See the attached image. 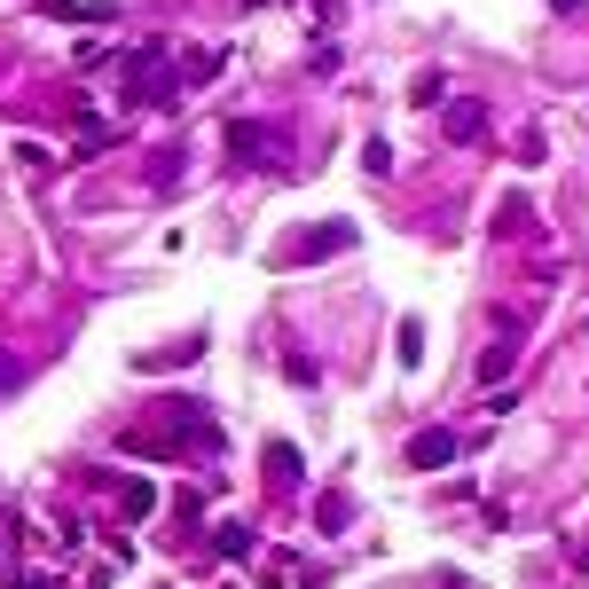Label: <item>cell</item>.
Returning <instances> with one entry per match:
<instances>
[{"label": "cell", "instance_id": "e0dca14e", "mask_svg": "<svg viewBox=\"0 0 589 589\" xmlns=\"http://www.w3.org/2000/svg\"><path fill=\"white\" fill-rule=\"evenodd\" d=\"M512 157H519V165H542V157H550V149H542V134H535V126H527V134H519V149H512Z\"/></svg>", "mask_w": 589, "mask_h": 589}, {"label": "cell", "instance_id": "ac0fdd59", "mask_svg": "<svg viewBox=\"0 0 589 589\" xmlns=\"http://www.w3.org/2000/svg\"><path fill=\"white\" fill-rule=\"evenodd\" d=\"M9 385H24V362H17L9 347H0V393H9Z\"/></svg>", "mask_w": 589, "mask_h": 589}, {"label": "cell", "instance_id": "8fae6325", "mask_svg": "<svg viewBox=\"0 0 589 589\" xmlns=\"http://www.w3.org/2000/svg\"><path fill=\"white\" fill-rule=\"evenodd\" d=\"M213 550H220V558H251V550H260V535H251V527H220Z\"/></svg>", "mask_w": 589, "mask_h": 589}, {"label": "cell", "instance_id": "ffe728a7", "mask_svg": "<svg viewBox=\"0 0 589 589\" xmlns=\"http://www.w3.org/2000/svg\"><path fill=\"white\" fill-rule=\"evenodd\" d=\"M244 9H268V0H244Z\"/></svg>", "mask_w": 589, "mask_h": 589}, {"label": "cell", "instance_id": "4fadbf2b", "mask_svg": "<svg viewBox=\"0 0 589 589\" xmlns=\"http://www.w3.org/2000/svg\"><path fill=\"white\" fill-rule=\"evenodd\" d=\"M441 95H448V79H441V71H425V79L409 87V103H416V111H441Z\"/></svg>", "mask_w": 589, "mask_h": 589}, {"label": "cell", "instance_id": "ba28073f", "mask_svg": "<svg viewBox=\"0 0 589 589\" xmlns=\"http://www.w3.org/2000/svg\"><path fill=\"white\" fill-rule=\"evenodd\" d=\"M441 126H448V142H479V134H487V111H479V103H448Z\"/></svg>", "mask_w": 589, "mask_h": 589}, {"label": "cell", "instance_id": "5b68a950", "mask_svg": "<svg viewBox=\"0 0 589 589\" xmlns=\"http://www.w3.org/2000/svg\"><path fill=\"white\" fill-rule=\"evenodd\" d=\"M268 487H283V495H299V487H307V464H299V448H291V441H268Z\"/></svg>", "mask_w": 589, "mask_h": 589}, {"label": "cell", "instance_id": "d6986e66", "mask_svg": "<svg viewBox=\"0 0 589 589\" xmlns=\"http://www.w3.org/2000/svg\"><path fill=\"white\" fill-rule=\"evenodd\" d=\"M550 9H558V17H574V9H581V0H550Z\"/></svg>", "mask_w": 589, "mask_h": 589}, {"label": "cell", "instance_id": "30bf717a", "mask_svg": "<svg viewBox=\"0 0 589 589\" xmlns=\"http://www.w3.org/2000/svg\"><path fill=\"white\" fill-rule=\"evenodd\" d=\"M512 362H519V339H495V347L479 354V378L495 385V378H503V370H512Z\"/></svg>", "mask_w": 589, "mask_h": 589}, {"label": "cell", "instance_id": "2e32d148", "mask_svg": "<svg viewBox=\"0 0 589 589\" xmlns=\"http://www.w3.org/2000/svg\"><path fill=\"white\" fill-rule=\"evenodd\" d=\"M314 519H322L330 535H339V527H347V495H322V503H314Z\"/></svg>", "mask_w": 589, "mask_h": 589}, {"label": "cell", "instance_id": "6da1fadb", "mask_svg": "<svg viewBox=\"0 0 589 589\" xmlns=\"http://www.w3.org/2000/svg\"><path fill=\"white\" fill-rule=\"evenodd\" d=\"M174 448H220V416L197 393L165 401V433H126V456H174Z\"/></svg>", "mask_w": 589, "mask_h": 589}, {"label": "cell", "instance_id": "7c38bea8", "mask_svg": "<svg viewBox=\"0 0 589 589\" xmlns=\"http://www.w3.org/2000/svg\"><path fill=\"white\" fill-rule=\"evenodd\" d=\"M48 17H63V24H111V9H79V0H40Z\"/></svg>", "mask_w": 589, "mask_h": 589}, {"label": "cell", "instance_id": "7a4b0ae2", "mask_svg": "<svg viewBox=\"0 0 589 589\" xmlns=\"http://www.w3.org/2000/svg\"><path fill=\"white\" fill-rule=\"evenodd\" d=\"M165 48H174V40H149V48L126 63V103H149V111H165V103L182 95V71H165Z\"/></svg>", "mask_w": 589, "mask_h": 589}, {"label": "cell", "instance_id": "3957f363", "mask_svg": "<svg viewBox=\"0 0 589 589\" xmlns=\"http://www.w3.org/2000/svg\"><path fill=\"white\" fill-rule=\"evenodd\" d=\"M347 244H354V220H314V228H299V236L276 251V268H314V260H339Z\"/></svg>", "mask_w": 589, "mask_h": 589}, {"label": "cell", "instance_id": "5bb4252c", "mask_svg": "<svg viewBox=\"0 0 589 589\" xmlns=\"http://www.w3.org/2000/svg\"><path fill=\"white\" fill-rule=\"evenodd\" d=\"M393 354H401V370L425 354V322H401V339H393Z\"/></svg>", "mask_w": 589, "mask_h": 589}, {"label": "cell", "instance_id": "52a82bcc", "mask_svg": "<svg viewBox=\"0 0 589 589\" xmlns=\"http://www.w3.org/2000/svg\"><path fill=\"white\" fill-rule=\"evenodd\" d=\"M205 354V339H174V347H157V354H134V370H189Z\"/></svg>", "mask_w": 589, "mask_h": 589}, {"label": "cell", "instance_id": "9c48e42d", "mask_svg": "<svg viewBox=\"0 0 589 589\" xmlns=\"http://www.w3.org/2000/svg\"><path fill=\"white\" fill-rule=\"evenodd\" d=\"M220 48H189V63H182V87H205V79H220Z\"/></svg>", "mask_w": 589, "mask_h": 589}, {"label": "cell", "instance_id": "277c9868", "mask_svg": "<svg viewBox=\"0 0 589 589\" xmlns=\"http://www.w3.org/2000/svg\"><path fill=\"white\" fill-rule=\"evenodd\" d=\"M448 464H456V433L448 425H433V433L409 441V472H448Z\"/></svg>", "mask_w": 589, "mask_h": 589}, {"label": "cell", "instance_id": "8992f818", "mask_svg": "<svg viewBox=\"0 0 589 589\" xmlns=\"http://www.w3.org/2000/svg\"><path fill=\"white\" fill-rule=\"evenodd\" d=\"M228 149H236V165H268V126L260 118H236L228 126Z\"/></svg>", "mask_w": 589, "mask_h": 589}, {"label": "cell", "instance_id": "9a60e30c", "mask_svg": "<svg viewBox=\"0 0 589 589\" xmlns=\"http://www.w3.org/2000/svg\"><path fill=\"white\" fill-rule=\"evenodd\" d=\"M118 503H126V519H142V512H149V503H157V495H149L142 479H126V487H118Z\"/></svg>", "mask_w": 589, "mask_h": 589}]
</instances>
